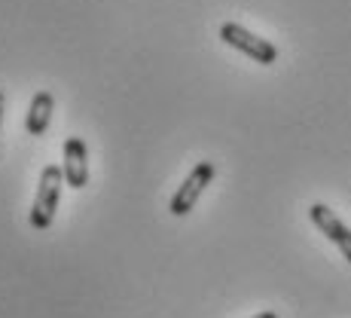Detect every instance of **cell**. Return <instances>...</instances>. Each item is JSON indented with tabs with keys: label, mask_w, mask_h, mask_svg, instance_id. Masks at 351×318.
Wrapping results in <instances>:
<instances>
[{
	"label": "cell",
	"mask_w": 351,
	"mask_h": 318,
	"mask_svg": "<svg viewBox=\"0 0 351 318\" xmlns=\"http://www.w3.org/2000/svg\"><path fill=\"white\" fill-rule=\"evenodd\" d=\"M64 184V172L58 166H46L40 174L37 196H34V208H31V227L34 229H49L56 220V208H58V196H62Z\"/></svg>",
	"instance_id": "obj_1"
},
{
	"label": "cell",
	"mask_w": 351,
	"mask_h": 318,
	"mask_svg": "<svg viewBox=\"0 0 351 318\" xmlns=\"http://www.w3.org/2000/svg\"><path fill=\"white\" fill-rule=\"evenodd\" d=\"M220 40H223L226 46H232V49L251 56L254 62H260V65H275L278 62V49H275V43H269V40L260 37V34L247 31L245 25H235V22L220 25Z\"/></svg>",
	"instance_id": "obj_2"
},
{
	"label": "cell",
	"mask_w": 351,
	"mask_h": 318,
	"mask_svg": "<svg viewBox=\"0 0 351 318\" xmlns=\"http://www.w3.org/2000/svg\"><path fill=\"white\" fill-rule=\"evenodd\" d=\"M214 174H217V168H214L211 159H202L199 166L186 174V181L180 184V190L171 196V205H168L174 218H184V214L193 212V205L199 202V196L208 190V184L214 181Z\"/></svg>",
	"instance_id": "obj_3"
},
{
	"label": "cell",
	"mask_w": 351,
	"mask_h": 318,
	"mask_svg": "<svg viewBox=\"0 0 351 318\" xmlns=\"http://www.w3.org/2000/svg\"><path fill=\"white\" fill-rule=\"evenodd\" d=\"M308 218H312L315 227H318L321 233L327 236V239L342 251V257L351 263V229L339 218H336L333 208H327L324 202H315V205L308 208Z\"/></svg>",
	"instance_id": "obj_4"
},
{
	"label": "cell",
	"mask_w": 351,
	"mask_h": 318,
	"mask_svg": "<svg viewBox=\"0 0 351 318\" xmlns=\"http://www.w3.org/2000/svg\"><path fill=\"white\" fill-rule=\"evenodd\" d=\"M64 181L73 190H83L89 181V150H86L83 138H67L64 141Z\"/></svg>",
	"instance_id": "obj_5"
},
{
	"label": "cell",
	"mask_w": 351,
	"mask_h": 318,
	"mask_svg": "<svg viewBox=\"0 0 351 318\" xmlns=\"http://www.w3.org/2000/svg\"><path fill=\"white\" fill-rule=\"evenodd\" d=\"M52 107H56V98L49 92H37L31 98V107H28V120H25V128L31 135H43L49 128V120H52Z\"/></svg>",
	"instance_id": "obj_6"
},
{
	"label": "cell",
	"mask_w": 351,
	"mask_h": 318,
	"mask_svg": "<svg viewBox=\"0 0 351 318\" xmlns=\"http://www.w3.org/2000/svg\"><path fill=\"white\" fill-rule=\"evenodd\" d=\"M0 126H3V92H0Z\"/></svg>",
	"instance_id": "obj_7"
},
{
	"label": "cell",
	"mask_w": 351,
	"mask_h": 318,
	"mask_svg": "<svg viewBox=\"0 0 351 318\" xmlns=\"http://www.w3.org/2000/svg\"><path fill=\"white\" fill-rule=\"evenodd\" d=\"M254 318H278L275 313H260V315H254Z\"/></svg>",
	"instance_id": "obj_8"
}]
</instances>
